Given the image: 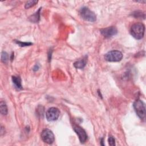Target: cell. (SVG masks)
<instances>
[{"instance_id":"obj_14","label":"cell","mask_w":146,"mask_h":146,"mask_svg":"<svg viewBox=\"0 0 146 146\" xmlns=\"http://www.w3.org/2000/svg\"><path fill=\"white\" fill-rule=\"evenodd\" d=\"M37 3H38V1H29L26 3L25 7L26 9H29L32 6L35 5Z\"/></svg>"},{"instance_id":"obj_2","label":"cell","mask_w":146,"mask_h":146,"mask_svg":"<svg viewBox=\"0 0 146 146\" xmlns=\"http://www.w3.org/2000/svg\"><path fill=\"white\" fill-rule=\"evenodd\" d=\"M134 110L139 117L144 120L145 119V106L144 103L140 99L136 100L133 104Z\"/></svg>"},{"instance_id":"obj_17","label":"cell","mask_w":146,"mask_h":146,"mask_svg":"<svg viewBox=\"0 0 146 146\" xmlns=\"http://www.w3.org/2000/svg\"><path fill=\"white\" fill-rule=\"evenodd\" d=\"M108 144H110V145H111V146L115 145V140L112 136H111V135L109 136Z\"/></svg>"},{"instance_id":"obj_18","label":"cell","mask_w":146,"mask_h":146,"mask_svg":"<svg viewBox=\"0 0 146 146\" xmlns=\"http://www.w3.org/2000/svg\"><path fill=\"white\" fill-rule=\"evenodd\" d=\"M38 68H39V66H38V64H37V65L36 64V65L34 67L33 70H34V71H37V70H38Z\"/></svg>"},{"instance_id":"obj_8","label":"cell","mask_w":146,"mask_h":146,"mask_svg":"<svg viewBox=\"0 0 146 146\" xmlns=\"http://www.w3.org/2000/svg\"><path fill=\"white\" fill-rule=\"evenodd\" d=\"M100 31L102 35L105 38L112 37L116 35L117 33V30L114 26H110L106 28L102 29Z\"/></svg>"},{"instance_id":"obj_9","label":"cell","mask_w":146,"mask_h":146,"mask_svg":"<svg viewBox=\"0 0 146 146\" xmlns=\"http://www.w3.org/2000/svg\"><path fill=\"white\" fill-rule=\"evenodd\" d=\"M87 58L86 56L83 57L82 59H79V60L76 61L75 62H74V66L76 68L82 69L86 66V63H87Z\"/></svg>"},{"instance_id":"obj_1","label":"cell","mask_w":146,"mask_h":146,"mask_svg":"<svg viewBox=\"0 0 146 146\" xmlns=\"http://www.w3.org/2000/svg\"><path fill=\"white\" fill-rule=\"evenodd\" d=\"M145 32V26L143 23L138 22L133 24L130 29L131 35L136 39H141L143 38Z\"/></svg>"},{"instance_id":"obj_3","label":"cell","mask_w":146,"mask_h":146,"mask_svg":"<svg viewBox=\"0 0 146 146\" xmlns=\"http://www.w3.org/2000/svg\"><path fill=\"white\" fill-rule=\"evenodd\" d=\"M80 17L84 20L91 22H95L96 20L95 14L87 7H83L79 10Z\"/></svg>"},{"instance_id":"obj_12","label":"cell","mask_w":146,"mask_h":146,"mask_svg":"<svg viewBox=\"0 0 146 146\" xmlns=\"http://www.w3.org/2000/svg\"><path fill=\"white\" fill-rule=\"evenodd\" d=\"M0 111L3 115H6L7 113V107L5 102L1 101L0 102Z\"/></svg>"},{"instance_id":"obj_13","label":"cell","mask_w":146,"mask_h":146,"mask_svg":"<svg viewBox=\"0 0 146 146\" xmlns=\"http://www.w3.org/2000/svg\"><path fill=\"white\" fill-rule=\"evenodd\" d=\"M9 55L6 52H5V51L2 52V53H1V61L3 63H7V62L9 60Z\"/></svg>"},{"instance_id":"obj_4","label":"cell","mask_w":146,"mask_h":146,"mask_svg":"<svg viewBox=\"0 0 146 146\" xmlns=\"http://www.w3.org/2000/svg\"><path fill=\"white\" fill-rule=\"evenodd\" d=\"M123 58V54L121 52L118 50H112L104 55V59L110 62H119Z\"/></svg>"},{"instance_id":"obj_5","label":"cell","mask_w":146,"mask_h":146,"mask_svg":"<svg viewBox=\"0 0 146 146\" xmlns=\"http://www.w3.org/2000/svg\"><path fill=\"white\" fill-rule=\"evenodd\" d=\"M41 138L42 140L48 144H51L55 140V136L53 132L49 129H44L41 132Z\"/></svg>"},{"instance_id":"obj_16","label":"cell","mask_w":146,"mask_h":146,"mask_svg":"<svg viewBox=\"0 0 146 146\" xmlns=\"http://www.w3.org/2000/svg\"><path fill=\"white\" fill-rule=\"evenodd\" d=\"M15 42L21 47L29 46H31L33 44V43L31 42H22L19 40H15Z\"/></svg>"},{"instance_id":"obj_10","label":"cell","mask_w":146,"mask_h":146,"mask_svg":"<svg viewBox=\"0 0 146 146\" xmlns=\"http://www.w3.org/2000/svg\"><path fill=\"white\" fill-rule=\"evenodd\" d=\"M12 81L13 84L15 86V87L17 90H22V86L21 83V79L19 76H12Z\"/></svg>"},{"instance_id":"obj_6","label":"cell","mask_w":146,"mask_h":146,"mask_svg":"<svg viewBox=\"0 0 146 146\" xmlns=\"http://www.w3.org/2000/svg\"><path fill=\"white\" fill-rule=\"evenodd\" d=\"M60 114V111L56 107H51L47 110L46 112V117L48 121H53L56 120Z\"/></svg>"},{"instance_id":"obj_15","label":"cell","mask_w":146,"mask_h":146,"mask_svg":"<svg viewBox=\"0 0 146 146\" xmlns=\"http://www.w3.org/2000/svg\"><path fill=\"white\" fill-rule=\"evenodd\" d=\"M132 15L133 17H135L136 18H142V17L143 18H145V14L140 11H135L134 13H133Z\"/></svg>"},{"instance_id":"obj_11","label":"cell","mask_w":146,"mask_h":146,"mask_svg":"<svg viewBox=\"0 0 146 146\" xmlns=\"http://www.w3.org/2000/svg\"><path fill=\"white\" fill-rule=\"evenodd\" d=\"M41 8H40L35 13H34L33 15H31L29 18V19L31 22H38L40 18V10Z\"/></svg>"},{"instance_id":"obj_7","label":"cell","mask_w":146,"mask_h":146,"mask_svg":"<svg viewBox=\"0 0 146 146\" xmlns=\"http://www.w3.org/2000/svg\"><path fill=\"white\" fill-rule=\"evenodd\" d=\"M73 129L78 135L81 143H84L87 139V135L85 130L78 125H74Z\"/></svg>"}]
</instances>
